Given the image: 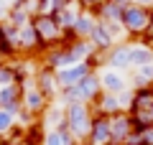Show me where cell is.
<instances>
[{
    "label": "cell",
    "instance_id": "6da1fadb",
    "mask_svg": "<svg viewBox=\"0 0 153 145\" xmlns=\"http://www.w3.org/2000/svg\"><path fill=\"white\" fill-rule=\"evenodd\" d=\"M92 107L84 102H76L64 107V127L69 130V135L76 140V143H87L89 135V125H92Z\"/></svg>",
    "mask_w": 153,
    "mask_h": 145
},
{
    "label": "cell",
    "instance_id": "7a4b0ae2",
    "mask_svg": "<svg viewBox=\"0 0 153 145\" xmlns=\"http://www.w3.org/2000/svg\"><path fill=\"white\" fill-rule=\"evenodd\" d=\"M151 26H153V10L148 8H140L135 3H128L125 5V13H123V28L130 38H143L151 33Z\"/></svg>",
    "mask_w": 153,
    "mask_h": 145
},
{
    "label": "cell",
    "instance_id": "3957f363",
    "mask_svg": "<svg viewBox=\"0 0 153 145\" xmlns=\"http://www.w3.org/2000/svg\"><path fill=\"white\" fill-rule=\"evenodd\" d=\"M89 107H92V115H105V117H112V115H120V112H130L133 89L120 92V94H107V92H102Z\"/></svg>",
    "mask_w": 153,
    "mask_h": 145
},
{
    "label": "cell",
    "instance_id": "277c9868",
    "mask_svg": "<svg viewBox=\"0 0 153 145\" xmlns=\"http://www.w3.org/2000/svg\"><path fill=\"white\" fill-rule=\"evenodd\" d=\"M23 89V99H21V104H23V112H28V115H33V117H41V115L46 112V109L51 107V102H49V97L44 94V92L36 87V79H28V81H23V84H18Z\"/></svg>",
    "mask_w": 153,
    "mask_h": 145
},
{
    "label": "cell",
    "instance_id": "5b68a950",
    "mask_svg": "<svg viewBox=\"0 0 153 145\" xmlns=\"http://www.w3.org/2000/svg\"><path fill=\"white\" fill-rule=\"evenodd\" d=\"M31 26L36 28L38 38H41V43H44L46 48H51V46H59V43H61V36H64V31L59 28V23H56V18L51 16V13L31 18Z\"/></svg>",
    "mask_w": 153,
    "mask_h": 145
},
{
    "label": "cell",
    "instance_id": "8992f818",
    "mask_svg": "<svg viewBox=\"0 0 153 145\" xmlns=\"http://www.w3.org/2000/svg\"><path fill=\"white\" fill-rule=\"evenodd\" d=\"M92 71H97L94 64H92V59L82 61V64H74V66H66V69L56 71V84H59V89H71V87H76L84 76H89Z\"/></svg>",
    "mask_w": 153,
    "mask_h": 145
},
{
    "label": "cell",
    "instance_id": "52a82bcc",
    "mask_svg": "<svg viewBox=\"0 0 153 145\" xmlns=\"http://www.w3.org/2000/svg\"><path fill=\"white\" fill-rule=\"evenodd\" d=\"M110 132H112V143H110V145H125V143H128V138L135 132L130 112L112 115V117H110Z\"/></svg>",
    "mask_w": 153,
    "mask_h": 145
},
{
    "label": "cell",
    "instance_id": "ba28073f",
    "mask_svg": "<svg viewBox=\"0 0 153 145\" xmlns=\"http://www.w3.org/2000/svg\"><path fill=\"white\" fill-rule=\"evenodd\" d=\"M100 84H102V92H107V94H120V92H128L130 89V81H128V76L123 74V71H115V69H100Z\"/></svg>",
    "mask_w": 153,
    "mask_h": 145
},
{
    "label": "cell",
    "instance_id": "9c48e42d",
    "mask_svg": "<svg viewBox=\"0 0 153 145\" xmlns=\"http://www.w3.org/2000/svg\"><path fill=\"white\" fill-rule=\"evenodd\" d=\"M87 143H89V145H110V143H112L110 117H105V115H94V117H92V125H89Z\"/></svg>",
    "mask_w": 153,
    "mask_h": 145
},
{
    "label": "cell",
    "instance_id": "30bf717a",
    "mask_svg": "<svg viewBox=\"0 0 153 145\" xmlns=\"http://www.w3.org/2000/svg\"><path fill=\"white\" fill-rule=\"evenodd\" d=\"M130 66L133 69H140V66L153 64V48L148 46L143 38H130Z\"/></svg>",
    "mask_w": 153,
    "mask_h": 145
},
{
    "label": "cell",
    "instance_id": "8fae6325",
    "mask_svg": "<svg viewBox=\"0 0 153 145\" xmlns=\"http://www.w3.org/2000/svg\"><path fill=\"white\" fill-rule=\"evenodd\" d=\"M76 92H79V99L84 104H92L100 94H102V84H100V74L92 71L89 76H84L79 84H76Z\"/></svg>",
    "mask_w": 153,
    "mask_h": 145
},
{
    "label": "cell",
    "instance_id": "7c38bea8",
    "mask_svg": "<svg viewBox=\"0 0 153 145\" xmlns=\"http://www.w3.org/2000/svg\"><path fill=\"white\" fill-rule=\"evenodd\" d=\"M21 99H23V89L18 84H10V87L0 89V109H8L10 115H18L23 109Z\"/></svg>",
    "mask_w": 153,
    "mask_h": 145
},
{
    "label": "cell",
    "instance_id": "4fadbf2b",
    "mask_svg": "<svg viewBox=\"0 0 153 145\" xmlns=\"http://www.w3.org/2000/svg\"><path fill=\"white\" fill-rule=\"evenodd\" d=\"M123 13H125V5L115 3V0H105L102 5L94 8V16L100 23H123Z\"/></svg>",
    "mask_w": 153,
    "mask_h": 145
},
{
    "label": "cell",
    "instance_id": "5bb4252c",
    "mask_svg": "<svg viewBox=\"0 0 153 145\" xmlns=\"http://www.w3.org/2000/svg\"><path fill=\"white\" fill-rule=\"evenodd\" d=\"M36 87L44 92L46 97H49V102H56V99H59V94H61L59 84H56V71H51V69H41V71H38Z\"/></svg>",
    "mask_w": 153,
    "mask_h": 145
},
{
    "label": "cell",
    "instance_id": "9a60e30c",
    "mask_svg": "<svg viewBox=\"0 0 153 145\" xmlns=\"http://www.w3.org/2000/svg\"><path fill=\"white\" fill-rule=\"evenodd\" d=\"M87 41L92 43L94 54H107L110 48H112L115 43H117V41H115L112 36H110V31H107V28H105V23H100V21H97V26H94L92 36H89Z\"/></svg>",
    "mask_w": 153,
    "mask_h": 145
},
{
    "label": "cell",
    "instance_id": "2e32d148",
    "mask_svg": "<svg viewBox=\"0 0 153 145\" xmlns=\"http://www.w3.org/2000/svg\"><path fill=\"white\" fill-rule=\"evenodd\" d=\"M94 26H97V16H94V10H82L79 13V18H76L74 28H71V36L74 38H89L94 31Z\"/></svg>",
    "mask_w": 153,
    "mask_h": 145
},
{
    "label": "cell",
    "instance_id": "e0dca14e",
    "mask_svg": "<svg viewBox=\"0 0 153 145\" xmlns=\"http://www.w3.org/2000/svg\"><path fill=\"white\" fill-rule=\"evenodd\" d=\"M153 109V87L133 89V107L130 112H151Z\"/></svg>",
    "mask_w": 153,
    "mask_h": 145
},
{
    "label": "cell",
    "instance_id": "ac0fdd59",
    "mask_svg": "<svg viewBox=\"0 0 153 145\" xmlns=\"http://www.w3.org/2000/svg\"><path fill=\"white\" fill-rule=\"evenodd\" d=\"M44 145H76V140L69 135L66 127H61V130H51V132H46Z\"/></svg>",
    "mask_w": 153,
    "mask_h": 145
},
{
    "label": "cell",
    "instance_id": "d6986e66",
    "mask_svg": "<svg viewBox=\"0 0 153 145\" xmlns=\"http://www.w3.org/2000/svg\"><path fill=\"white\" fill-rule=\"evenodd\" d=\"M18 84V71H16V61H0V89L3 87Z\"/></svg>",
    "mask_w": 153,
    "mask_h": 145
},
{
    "label": "cell",
    "instance_id": "ffe728a7",
    "mask_svg": "<svg viewBox=\"0 0 153 145\" xmlns=\"http://www.w3.org/2000/svg\"><path fill=\"white\" fill-rule=\"evenodd\" d=\"M5 23H8V26H13V28H18V31H21L23 26H28V23H31V16H28L26 10H18V8H13V10L8 13Z\"/></svg>",
    "mask_w": 153,
    "mask_h": 145
},
{
    "label": "cell",
    "instance_id": "44dd1931",
    "mask_svg": "<svg viewBox=\"0 0 153 145\" xmlns=\"http://www.w3.org/2000/svg\"><path fill=\"white\" fill-rule=\"evenodd\" d=\"M16 127V115H10L8 109H0V135H8Z\"/></svg>",
    "mask_w": 153,
    "mask_h": 145
},
{
    "label": "cell",
    "instance_id": "7402d4cb",
    "mask_svg": "<svg viewBox=\"0 0 153 145\" xmlns=\"http://www.w3.org/2000/svg\"><path fill=\"white\" fill-rule=\"evenodd\" d=\"M74 0H49V13H61L64 8H69Z\"/></svg>",
    "mask_w": 153,
    "mask_h": 145
},
{
    "label": "cell",
    "instance_id": "603a6c76",
    "mask_svg": "<svg viewBox=\"0 0 153 145\" xmlns=\"http://www.w3.org/2000/svg\"><path fill=\"white\" fill-rule=\"evenodd\" d=\"M140 145H153V125L151 127H146V130H140Z\"/></svg>",
    "mask_w": 153,
    "mask_h": 145
},
{
    "label": "cell",
    "instance_id": "cb8c5ba5",
    "mask_svg": "<svg viewBox=\"0 0 153 145\" xmlns=\"http://www.w3.org/2000/svg\"><path fill=\"white\" fill-rule=\"evenodd\" d=\"M130 3H135V5H140V8H148V10H153V0H130Z\"/></svg>",
    "mask_w": 153,
    "mask_h": 145
},
{
    "label": "cell",
    "instance_id": "d4e9b609",
    "mask_svg": "<svg viewBox=\"0 0 153 145\" xmlns=\"http://www.w3.org/2000/svg\"><path fill=\"white\" fill-rule=\"evenodd\" d=\"M23 3H26V0H8V5H10V10H13V8H23Z\"/></svg>",
    "mask_w": 153,
    "mask_h": 145
},
{
    "label": "cell",
    "instance_id": "484cf974",
    "mask_svg": "<svg viewBox=\"0 0 153 145\" xmlns=\"http://www.w3.org/2000/svg\"><path fill=\"white\" fill-rule=\"evenodd\" d=\"M115 3H120V5H128V3H130V0H115Z\"/></svg>",
    "mask_w": 153,
    "mask_h": 145
},
{
    "label": "cell",
    "instance_id": "4316f807",
    "mask_svg": "<svg viewBox=\"0 0 153 145\" xmlns=\"http://www.w3.org/2000/svg\"><path fill=\"white\" fill-rule=\"evenodd\" d=\"M76 145H89V143H76Z\"/></svg>",
    "mask_w": 153,
    "mask_h": 145
},
{
    "label": "cell",
    "instance_id": "83f0119b",
    "mask_svg": "<svg viewBox=\"0 0 153 145\" xmlns=\"http://www.w3.org/2000/svg\"><path fill=\"white\" fill-rule=\"evenodd\" d=\"M18 145H23V143H18Z\"/></svg>",
    "mask_w": 153,
    "mask_h": 145
}]
</instances>
